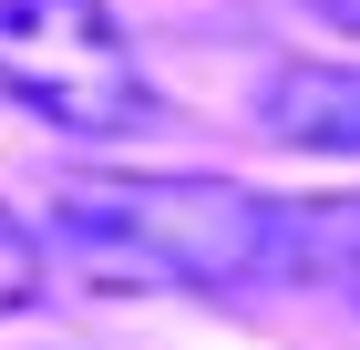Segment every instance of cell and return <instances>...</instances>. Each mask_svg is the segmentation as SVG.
I'll return each instance as SVG.
<instances>
[{"label":"cell","mask_w":360,"mask_h":350,"mask_svg":"<svg viewBox=\"0 0 360 350\" xmlns=\"http://www.w3.org/2000/svg\"><path fill=\"white\" fill-rule=\"evenodd\" d=\"M278 196L226 186V175H83L52 206V247L103 268V289H237L268 278Z\"/></svg>","instance_id":"obj_1"},{"label":"cell","mask_w":360,"mask_h":350,"mask_svg":"<svg viewBox=\"0 0 360 350\" xmlns=\"http://www.w3.org/2000/svg\"><path fill=\"white\" fill-rule=\"evenodd\" d=\"M0 82L83 144H124L155 124L144 52L103 0H0Z\"/></svg>","instance_id":"obj_2"},{"label":"cell","mask_w":360,"mask_h":350,"mask_svg":"<svg viewBox=\"0 0 360 350\" xmlns=\"http://www.w3.org/2000/svg\"><path fill=\"white\" fill-rule=\"evenodd\" d=\"M248 113L288 155H360V62H268Z\"/></svg>","instance_id":"obj_3"},{"label":"cell","mask_w":360,"mask_h":350,"mask_svg":"<svg viewBox=\"0 0 360 350\" xmlns=\"http://www.w3.org/2000/svg\"><path fill=\"white\" fill-rule=\"evenodd\" d=\"M268 278H288V289H350L360 278V196H278Z\"/></svg>","instance_id":"obj_4"},{"label":"cell","mask_w":360,"mask_h":350,"mask_svg":"<svg viewBox=\"0 0 360 350\" xmlns=\"http://www.w3.org/2000/svg\"><path fill=\"white\" fill-rule=\"evenodd\" d=\"M41 278H52V247L31 237L11 206H0V320H11V309H31V299H41Z\"/></svg>","instance_id":"obj_5"},{"label":"cell","mask_w":360,"mask_h":350,"mask_svg":"<svg viewBox=\"0 0 360 350\" xmlns=\"http://www.w3.org/2000/svg\"><path fill=\"white\" fill-rule=\"evenodd\" d=\"M319 11H330V21H340V31H360V0H319Z\"/></svg>","instance_id":"obj_6"}]
</instances>
